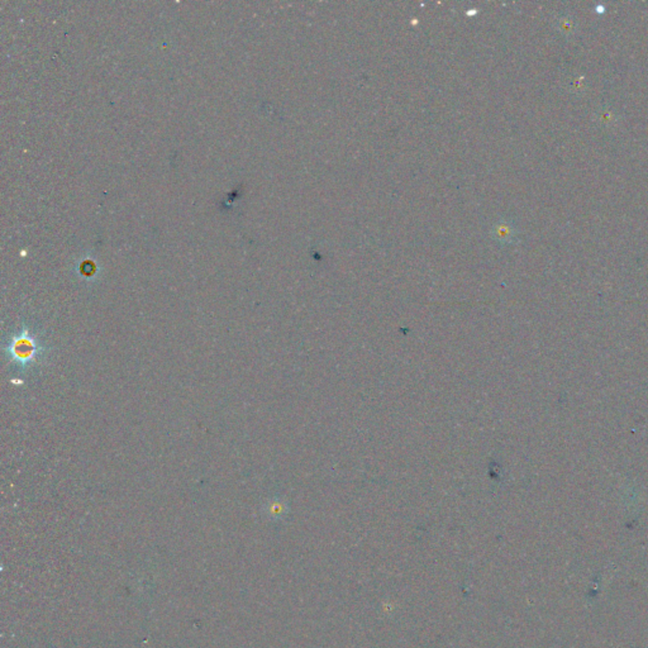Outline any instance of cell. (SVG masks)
Masks as SVG:
<instances>
[{
  "instance_id": "cell-1",
  "label": "cell",
  "mask_w": 648,
  "mask_h": 648,
  "mask_svg": "<svg viewBox=\"0 0 648 648\" xmlns=\"http://www.w3.org/2000/svg\"><path fill=\"white\" fill-rule=\"evenodd\" d=\"M574 27H575V26H574V22H572L571 19H569L567 17L563 18V27H561L563 32H565V33H571V32H574Z\"/></svg>"
}]
</instances>
